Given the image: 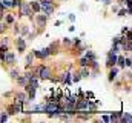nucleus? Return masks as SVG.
<instances>
[{"mask_svg": "<svg viewBox=\"0 0 132 123\" xmlns=\"http://www.w3.org/2000/svg\"><path fill=\"white\" fill-rule=\"evenodd\" d=\"M9 74H11V77H12V79H17V77H19V71H17V69H11V72H9Z\"/></svg>", "mask_w": 132, "mask_h": 123, "instance_id": "4be33fe9", "label": "nucleus"}, {"mask_svg": "<svg viewBox=\"0 0 132 123\" xmlns=\"http://www.w3.org/2000/svg\"><path fill=\"white\" fill-rule=\"evenodd\" d=\"M32 60H34V54L26 56V66H31V65H32Z\"/></svg>", "mask_w": 132, "mask_h": 123, "instance_id": "f3484780", "label": "nucleus"}, {"mask_svg": "<svg viewBox=\"0 0 132 123\" xmlns=\"http://www.w3.org/2000/svg\"><path fill=\"white\" fill-rule=\"evenodd\" d=\"M78 63H80V66H81V68H83V66H89V63H91V62L88 60V59H86V57H81V59H80V60H78Z\"/></svg>", "mask_w": 132, "mask_h": 123, "instance_id": "dca6fc26", "label": "nucleus"}, {"mask_svg": "<svg viewBox=\"0 0 132 123\" xmlns=\"http://www.w3.org/2000/svg\"><path fill=\"white\" fill-rule=\"evenodd\" d=\"M80 79H81V75H80V72H74V77H72V82H80Z\"/></svg>", "mask_w": 132, "mask_h": 123, "instance_id": "6ab92c4d", "label": "nucleus"}, {"mask_svg": "<svg viewBox=\"0 0 132 123\" xmlns=\"http://www.w3.org/2000/svg\"><path fill=\"white\" fill-rule=\"evenodd\" d=\"M101 119H103V122H111V120H109V117H108V116H103V117H101Z\"/></svg>", "mask_w": 132, "mask_h": 123, "instance_id": "7c9ffc66", "label": "nucleus"}, {"mask_svg": "<svg viewBox=\"0 0 132 123\" xmlns=\"http://www.w3.org/2000/svg\"><path fill=\"white\" fill-rule=\"evenodd\" d=\"M5 54H6V52H0V60L2 62L5 60Z\"/></svg>", "mask_w": 132, "mask_h": 123, "instance_id": "2f4dec72", "label": "nucleus"}, {"mask_svg": "<svg viewBox=\"0 0 132 123\" xmlns=\"http://www.w3.org/2000/svg\"><path fill=\"white\" fill-rule=\"evenodd\" d=\"M2 45H6V46H8V39H6V37L2 40Z\"/></svg>", "mask_w": 132, "mask_h": 123, "instance_id": "c756f323", "label": "nucleus"}, {"mask_svg": "<svg viewBox=\"0 0 132 123\" xmlns=\"http://www.w3.org/2000/svg\"><path fill=\"white\" fill-rule=\"evenodd\" d=\"M115 65H118L120 68H125V57L123 56H117V63Z\"/></svg>", "mask_w": 132, "mask_h": 123, "instance_id": "4468645a", "label": "nucleus"}, {"mask_svg": "<svg viewBox=\"0 0 132 123\" xmlns=\"http://www.w3.org/2000/svg\"><path fill=\"white\" fill-rule=\"evenodd\" d=\"M32 9H31V5L26 3V2H22L20 3V16H28V17H32Z\"/></svg>", "mask_w": 132, "mask_h": 123, "instance_id": "f03ea898", "label": "nucleus"}, {"mask_svg": "<svg viewBox=\"0 0 132 123\" xmlns=\"http://www.w3.org/2000/svg\"><path fill=\"white\" fill-rule=\"evenodd\" d=\"M17 48H19V52H23L26 49V42L25 39H17Z\"/></svg>", "mask_w": 132, "mask_h": 123, "instance_id": "0eeeda50", "label": "nucleus"}, {"mask_svg": "<svg viewBox=\"0 0 132 123\" xmlns=\"http://www.w3.org/2000/svg\"><path fill=\"white\" fill-rule=\"evenodd\" d=\"M117 75H118V69H117L115 66H112L111 71H109V82H114V80L117 79Z\"/></svg>", "mask_w": 132, "mask_h": 123, "instance_id": "6e6552de", "label": "nucleus"}, {"mask_svg": "<svg viewBox=\"0 0 132 123\" xmlns=\"http://www.w3.org/2000/svg\"><path fill=\"white\" fill-rule=\"evenodd\" d=\"M69 20L74 22V20H75V16H74V14H69Z\"/></svg>", "mask_w": 132, "mask_h": 123, "instance_id": "c85d7f7f", "label": "nucleus"}, {"mask_svg": "<svg viewBox=\"0 0 132 123\" xmlns=\"http://www.w3.org/2000/svg\"><path fill=\"white\" fill-rule=\"evenodd\" d=\"M85 57H86V59H88V60H89V62H92V60H97V57H95V54H94L92 51H88Z\"/></svg>", "mask_w": 132, "mask_h": 123, "instance_id": "2eb2a0df", "label": "nucleus"}, {"mask_svg": "<svg viewBox=\"0 0 132 123\" xmlns=\"http://www.w3.org/2000/svg\"><path fill=\"white\" fill-rule=\"evenodd\" d=\"M17 82H19L22 86H26V85H28V79H26L25 75H19V77H17Z\"/></svg>", "mask_w": 132, "mask_h": 123, "instance_id": "f8f14e48", "label": "nucleus"}, {"mask_svg": "<svg viewBox=\"0 0 132 123\" xmlns=\"http://www.w3.org/2000/svg\"><path fill=\"white\" fill-rule=\"evenodd\" d=\"M63 43H65V45H71V40H69V39H63Z\"/></svg>", "mask_w": 132, "mask_h": 123, "instance_id": "cd10ccee", "label": "nucleus"}, {"mask_svg": "<svg viewBox=\"0 0 132 123\" xmlns=\"http://www.w3.org/2000/svg\"><path fill=\"white\" fill-rule=\"evenodd\" d=\"M126 14H128V9H121V11L118 12V16H126ZM128 16H129V14H128Z\"/></svg>", "mask_w": 132, "mask_h": 123, "instance_id": "a878e982", "label": "nucleus"}, {"mask_svg": "<svg viewBox=\"0 0 132 123\" xmlns=\"http://www.w3.org/2000/svg\"><path fill=\"white\" fill-rule=\"evenodd\" d=\"M6 112H8V114H11V116H12V114H15V109H14V105H9V106H8V109H6Z\"/></svg>", "mask_w": 132, "mask_h": 123, "instance_id": "aec40b11", "label": "nucleus"}, {"mask_svg": "<svg viewBox=\"0 0 132 123\" xmlns=\"http://www.w3.org/2000/svg\"><path fill=\"white\" fill-rule=\"evenodd\" d=\"M29 5H31L32 12H40V11H42V8H40V3H38V2H31Z\"/></svg>", "mask_w": 132, "mask_h": 123, "instance_id": "9b49d317", "label": "nucleus"}, {"mask_svg": "<svg viewBox=\"0 0 132 123\" xmlns=\"http://www.w3.org/2000/svg\"><path fill=\"white\" fill-rule=\"evenodd\" d=\"M131 68V57H128V59H125V68Z\"/></svg>", "mask_w": 132, "mask_h": 123, "instance_id": "393cba45", "label": "nucleus"}, {"mask_svg": "<svg viewBox=\"0 0 132 123\" xmlns=\"http://www.w3.org/2000/svg\"><path fill=\"white\" fill-rule=\"evenodd\" d=\"M46 20H48V16H46V14H45V16L38 14V16L35 17V22L38 23V26H45V25H46Z\"/></svg>", "mask_w": 132, "mask_h": 123, "instance_id": "423d86ee", "label": "nucleus"}, {"mask_svg": "<svg viewBox=\"0 0 132 123\" xmlns=\"http://www.w3.org/2000/svg\"><path fill=\"white\" fill-rule=\"evenodd\" d=\"M115 63H117V54H115V52H109V54H108V62H106L108 68L115 66Z\"/></svg>", "mask_w": 132, "mask_h": 123, "instance_id": "20e7f679", "label": "nucleus"}, {"mask_svg": "<svg viewBox=\"0 0 132 123\" xmlns=\"http://www.w3.org/2000/svg\"><path fill=\"white\" fill-rule=\"evenodd\" d=\"M38 3H40L42 11H45V12H46V16H51V14L54 12V9H55V6H54L52 0H40Z\"/></svg>", "mask_w": 132, "mask_h": 123, "instance_id": "f257e3e1", "label": "nucleus"}, {"mask_svg": "<svg viewBox=\"0 0 132 123\" xmlns=\"http://www.w3.org/2000/svg\"><path fill=\"white\" fill-rule=\"evenodd\" d=\"M6 23H9V25H11V23H14V16L8 14V16H6Z\"/></svg>", "mask_w": 132, "mask_h": 123, "instance_id": "412c9836", "label": "nucleus"}, {"mask_svg": "<svg viewBox=\"0 0 132 123\" xmlns=\"http://www.w3.org/2000/svg\"><path fill=\"white\" fill-rule=\"evenodd\" d=\"M15 98H17V102H20V103H26L28 100H26V95L23 94V92H17L15 94Z\"/></svg>", "mask_w": 132, "mask_h": 123, "instance_id": "9d476101", "label": "nucleus"}, {"mask_svg": "<svg viewBox=\"0 0 132 123\" xmlns=\"http://www.w3.org/2000/svg\"><path fill=\"white\" fill-rule=\"evenodd\" d=\"M80 75H81V77H89V75H91V71L88 69V66H83V69L80 71Z\"/></svg>", "mask_w": 132, "mask_h": 123, "instance_id": "ddd939ff", "label": "nucleus"}, {"mask_svg": "<svg viewBox=\"0 0 132 123\" xmlns=\"http://www.w3.org/2000/svg\"><path fill=\"white\" fill-rule=\"evenodd\" d=\"M32 54H34V57H37V59H46L48 56H51L48 48H45V49H40V51H34Z\"/></svg>", "mask_w": 132, "mask_h": 123, "instance_id": "7ed1b4c3", "label": "nucleus"}, {"mask_svg": "<svg viewBox=\"0 0 132 123\" xmlns=\"http://www.w3.org/2000/svg\"><path fill=\"white\" fill-rule=\"evenodd\" d=\"M60 80H62V83H71V72H63L62 74V77H60Z\"/></svg>", "mask_w": 132, "mask_h": 123, "instance_id": "1a4fd4ad", "label": "nucleus"}, {"mask_svg": "<svg viewBox=\"0 0 132 123\" xmlns=\"http://www.w3.org/2000/svg\"><path fill=\"white\" fill-rule=\"evenodd\" d=\"M3 62L8 63V65H14V62H15V54H14V52H6Z\"/></svg>", "mask_w": 132, "mask_h": 123, "instance_id": "39448f33", "label": "nucleus"}, {"mask_svg": "<svg viewBox=\"0 0 132 123\" xmlns=\"http://www.w3.org/2000/svg\"><path fill=\"white\" fill-rule=\"evenodd\" d=\"M20 3H22V0H11V8H17V6H20Z\"/></svg>", "mask_w": 132, "mask_h": 123, "instance_id": "a211bd4d", "label": "nucleus"}, {"mask_svg": "<svg viewBox=\"0 0 132 123\" xmlns=\"http://www.w3.org/2000/svg\"><path fill=\"white\" fill-rule=\"evenodd\" d=\"M5 8H11V0H0Z\"/></svg>", "mask_w": 132, "mask_h": 123, "instance_id": "5701e85b", "label": "nucleus"}, {"mask_svg": "<svg viewBox=\"0 0 132 123\" xmlns=\"http://www.w3.org/2000/svg\"><path fill=\"white\" fill-rule=\"evenodd\" d=\"M8 120V112H2L0 114V122H6Z\"/></svg>", "mask_w": 132, "mask_h": 123, "instance_id": "b1692460", "label": "nucleus"}, {"mask_svg": "<svg viewBox=\"0 0 132 123\" xmlns=\"http://www.w3.org/2000/svg\"><path fill=\"white\" fill-rule=\"evenodd\" d=\"M5 29H6V26H5L3 23H0V34H2V32H3Z\"/></svg>", "mask_w": 132, "mask_h": 123, "instance_id": "bb28decb", "label": "nucleus"}, {"mask_svg": "<svg viewBox=\"0 0 132 123\" xmlns=\"http://www.w3.org/2000/svg\"><path fill=\"white\" fill-rule=\"evenodd\" d=\"M74 45H75V46H78V45H80V40H78V39H75V40H74Z\"/></svg>", "mask_w": 132, "mask_h": 123, "instance_id": "473e14b6", "label": "nucleus"}]
</instances>
